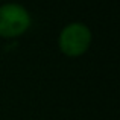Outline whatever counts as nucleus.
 <instances>
[{
	"label": "nucleus",
	"mask_w": 120,
	"mask_h": 120,
	"mask_svg": "<svg viewBox=\"0 0 120 120\" xmlns=\"http://www.w3.org/2000/svg\"><path fill=\"white\" fill-rule=\"evenodd\" d=\"M30 26V15L23 6L8 3L0 6V35L17 37Z\"/></svg>",
	"instance_id": "nucleus-1"
},
{
	"label": "nucleus",
	"mask_w": 120,
	"mask_h": 120,
	"mask_svg": "<svg viewBox=\"0 0 120 120\" xmlns=\"http://www.w3.org/2000/svg\"><path fill=\"white\" fill-rule=\"evenodd\" d=\"M91 41V32L84 23H70L62 29L59 35V46L64 53L76 56L88 49Z\"/></svg>",
	"instance_id": "nucleus-2"
}]
</instances>
